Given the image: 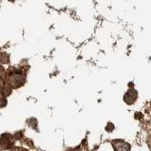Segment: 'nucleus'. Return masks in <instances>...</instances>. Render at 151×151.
Wrapping results in <instances>:
<instances>
[{"mask_svg":"<svg viewBox=\"0 0 151 151\" xmlns=\"http://www.w3.org/2000/svg\"><path fill=\"white\" fill-rule=\"evenodd\" d=\"M11 151H27L26 150L23 149V148H16L15 149H13Z\"/></svg>","mask_w":151,"mask_h":151,"instance_id":"f03ea898","label":"nucleus"},{"mask_svg":"<svg viewBox=\"0 0 151 151\" xmlns=\"http://www.w3.org/2000/svg\"><path fill=\"white\" fill-rule=\"evenodd\" d=\"M71 151H78V150H71Z\"/></svg>","mask_w":151,"mask_h":151,"instance_id":"7ed1b4c3","label":"nucleus"},{"mask_svg":"<svg viewBox=\"0 0 151 151\" xmlns=\"http://www.w3.org/2000/svg\"><path fill=\"white\" fill-rule=\"evenodd\" d=\"M113 146L115 151H130V145L123 141L116 140L113 141Z\"/></svg>","mask_w":151,"mask_h":151,"instance_id":"f257e3e1","label":"nucleus"}]
</instances>
